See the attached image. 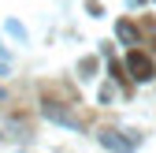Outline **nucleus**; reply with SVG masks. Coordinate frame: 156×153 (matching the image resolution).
<instances>
[{
    "instance_id": "nucleus-1",
    "label": "nucleus",
    "mask_w": 156,
    "mask_h": 153,
    "mask_svg": "<svg viewBox=\"0 0 156 153\" xmlns=\"http://www.w3.org/2000/svg\"><path fill=\"white\" fill-rule=\"evenodd\" d=\"M126 67H130V75L138 82H149L152 79V64H149V56H141V52H130L126 56Z\"/></svg>"
},
{
    "instance_id": "nucleus-2",
    "label": "nucleus",
    "mask_w": 156,
    "mask_h": 153,
    "mask_svg": "<svg viewBox=\"0 0 156 153\" xmlns=\"http://www.w3.org/2000/svg\"><path fill=\"white\" fill-rule=\"evenodd\" d=\"M115 34H119V37H123L126 45H134V41H138V30H134L130 23H119V26H115Z\"/></svg>"
},
{
    "instance_id": "nucleus-3",
    "label": "nucleus",
    "mask_w": 156,
    "mask_h": 153,
    "mask_svg": "<svg viewBox=\"0 0 156 153\" xmlns=\"http://www.w3.org/2000/svg\"><path fill=\"white\" fill-rule=\"evenodd\" d=\"M101 142H104L108 149H115V153H126V146H123L119 138H115V135H112V131H104V135H101Z\"/></svg>"
}]
</instances>
